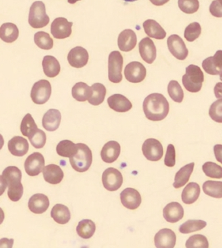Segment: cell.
Listing matches in <instances>:
<instances>
[{"label":"cell","mask_w":222,"mask_h":248,"mask_svg":"<svg viewBox=\"0 0 222 248\" xmlns=\"http://www.w3.org/2000/svg\"><path fill=\"white\" fill-rule=\"evenodd\" d=\"M51 217L59 224H66L70 220V212L67 206L56 204L51 211Z\"/></svg>","instance_id":"28"},{"label":"cell","mask_w":222,"mask_h":248,"mask_svg":"<svg viewBox=\"0 0 222 248\" xmlns=\"http://www.w3.org/2000/svg\"><path fill=\"white\" fill-rule=\"evenodd\" d=\"M139 51L141 58L148 64H152L156 57V48L149 37L144 38L139 43Z\"/></svg>","instance_id":"17"},{"label":"cell","mask_w":222,"mask_h":248,"mask_svg":"<svg viewBox=\"0 0 222 248\" xmlns=\"http://www.w3.org/2000/svg\"><path fill=\"white\" fill-rule=\"evenodd\" d=\"M34 41L39 48L49 50L53 46V41L49 33L44 31L37 32L34 36Z\"/></svg>","instance_id":"41"},{"label":"cell","mask_w":222,"mask_h":248,"mask_svg":"<svg viewBox=\"0 0 222 248\" xmlns=\"http://www.w3.org/2000/svg\"><path fill=\"white\" fill-rule=\"evenodd\" d=\"M73 23L69 22L66 18H55L51 24V33L55 39H64L69 37L72 33Z\"/></svg>","instance_id":"11"},{"label":"cell","mask_w":222,"mask_h":248,"mask_svg":"<svg viewBox=\"0 0 222 248\" xmlns=\"http://www.w3.org/2000/svg\"><path fill=\"white\" fill-rule=\"evenodd\" d=\"M214 152L216 160L222 165V145H215L214 147Z\"/></svg>","instance_id":"51"},{"label":"cell","mask_w":222,"mask_h":248,"mask_svg":"<svg viewBox=\"0 0 222 248\" xmlns=\"http://www.w3.org/2000/svg\"><path fill=\"white\" fill-rule=\"evenodd\" d=\"M7 187H8L7 195L11 201L18 202L22 197L24 187L21 183V180L18 179V180L11 181L7 185Z\"/></svg>","instance_id":"39"},{"label":"cell","mask_w":222,"mask_h":248,"mask_svg":"<svg viewBox=\"0 0 222 248\" xmlns=\"http://www.w3.org/2000/svg\"><path fill=\"white\" fill-rule=\"evenodd\" d=\"M51 87L49 81L45 79L36 82L31 91V98L35 104H45L51 98Z\"/></svg>","instance_id":"6"},{"label":"cell","mask_w":222,"mask_h":248,"mask_svg":"<svg viewBox=\"0 0 222 248\" xmlns=\"http://www.w3.org/2000/svg\"><path fill=\"white\" fill-rule=\"evenodd\" d=\"M143 155L150 161H158L164 155L163 146L159 140L155 139H148L142 146Z\"/></svg>","instance_id":"7"},{"label":"cell","mask_w":222,"mask_h":248,"mask_svg":"<svg viewBox=\"0 0 222 248\" xmlns=\"http://www.w3.org/2000/svg\"><path fill=\"white\" fill-rule=\"evenodd\" d=\"M108 104L112 110L118 112H126L133 108V104L129 99L120 94L112 95L109 97Z\"/></svg>","instance_id":"22"},{"label":"cell","mask_w":222,"mask_h":248,"mask_svg":"<svg viewBox=\"0 0 222 248\" xmlns=\"http://www.w3.org/2000/svg\"><path fill=\"white\" fill-rule=\"evenodd\" d=\"M118 46L120 51L129 52L133 50L137 44V37L133 30L122 31L118 37Z\"/></svg>","instance_id":"18"},{"label":"cell","mask_w":222,"mask_h":248,"mask_svg":"<svg viewBox=\"0 0 222 248\" xmlns=\"http://www.w3.org/2000/svg\"><path fill=\"white\" fill-rule=\"evenodd\" d=\"M61 121V114L59 110L50 109L43 118V126L48 131H54L59 128Z\"/></svg>","instance_id":"24"},{"label":"cell","mask_w":222,"mask_h":248,"mask_svg":"<svg viewBox=\"0 0 222 248\" xmlns=\"http://www.w3.org/2000/svg\"><path fill=\"white\" fill-rule=\"evenodd\" d=\"M164 218L168 222H178L184 217V209L183 206L177 202H171L168 204L163 210Z\"/></svg>","instance_id":"19"},{"label":"cell","mask_w":222,"mask_h":248,"mask_svg":"<svg viewBox=\"0 0 222 248\" xmlns=\"http://www.w3.org/2000/svg\"><path fill=\"white\" fill-rule=\"evenodd\" d=\"M200 186L198 183H189L182 192V201L187 205L194 203L200 197Z\"/></svg>","instance_id":"27"},{"label":"cell","mask_w":222,"mask_h":248,"mask_svg":"<svg viewBox=\"0 0 222 248\" xmlns=\"http://www.w3.org/2000/svg\"><path fill=\"white\" fill-rule=\"evenodd\" d=\"M203 68L210 75H219L222 72V50L216 51L214 56L203 61Z\"/></svg>","instance_id":"16"},{"label":"cell","mask_w":222,"mask_h":248,"mask_svg":"<svg viewBox=\"0 0 222 248\" xmlns=\"http://www.w3.org/2000/svg\"><path fill=\"white\" fill-rule=\"evenodd\" d=\"M29 24L33 28L39 29L47 26L50 22V18L46 13V7L43 1H35L30 9Z\"/></svg>","instance_id":"4"},{"label":"cell","mask_w":222,"mask_h":248,"mask_svg":"<svg viewBox=\"0 0 222 248\" xmlns=\"http://www.w3.org/2000/svg\"><path fill=\"white\" fill-rule=\"evenodd\" d=\"M19 30L13 23H5L0 28V38L7 43H12L18 39Z\"/></svg>","instance_id":"31"},{"label":"cell","mask_w":222,"mask_h":248,"mask_svg":"<svg viewBox=\"0 0 222 248\" xmlns=\"http://www.w3.org/2000/svg\"><path fill=\"white\" fill-rule=\"evenodd\" d=\"M209 116L214 122L222 123V99H219L211 105Z\"/></svg>","instance_id":"47"},{"label":"cell","mask_w":222,"mask_h":248,"mask_svg":"<svg viewBox=\"0 0 222 248\" xmlns=\"http://www.w3.org/2000/svg\"><path fill=\"white\" fill-rule=\"evenodd\" d=\"M43 67L44 73L47 77H56L61 70L60 64L54 57L47 55L43 58Z\"/></svg>","instance_id":"30"},{"label":"cell","mask_w":222,"mask_h":248,"mask_svg":"<svg viewBox=\"0 0 222 248\" xmlns=\"http://www.w3.org/2000/svg\"><path fill=\"white\" fill-rule=\"evenodd\" d=\"M91 87L83 82H79L72 87V97L78 102H84L91 97Z\"/></svg>","instance_id":"33"},{"label":"cell","mask_w":222,"mask_h":248,"mask_svg":"<svg viewBox=\"0 0 222 248\" xmlns=\"http://www.w3.org/2000/svg\"><path fill=\"white\" fill-rule=\"evenodd\" d=\"M29 140L34 148L41 149L45 146L46 142H47V136L43 131L38 129L35 134L31 137Z\"/></svg>","instance_id":"48"},{"label":"cell","mask_w":222,"mask_h":248,"mask_svg":"<svg viewBox=\"0 0 222 248\" xmlns=\"http://www.w3.org/2000/svg\"><path fill=\"white\" fill-rule=\"evenodd\" d=\"M143 109L147 119L151 121H161L169 113L170 104L163 95L154 93L145 98Z\"/></svg>","instance_id":"1"},{"label":"cell","mask_w":222,"mask_h":248,"mask_svg":"<svg viewBox=\"0 0 222 248\" xmlns=\"http://www.w3.org/2000/svg\"><path fill=\"white\" fill-rule=\"evenodd\" d=\"M78 1H80V0H68V3H70V4H74Z\"/></svg>","instance_id":"54"},{"label":"cell","mask_w":222,"mask_h":248,"mask_svg":"<svg viewBox=\"0 0 222 248\" xmlns=\"http://www.w3.org/2000/svg\"><path fill=\"white\" fill-rule=\"evenodd\" d=\"M91 97L88 99V102L93 106H97L102 104L106 94V89L101 83H94L91 86Z\"/></svg>","instance_id":"32"},{"label":"cell","mask_w":222,"mask_h":248,"mask_svg":"<svg viewBox=\"0 0 222 248\" xmlns=\"http://www.w3.org/2000/svg\"><path fill=\"white\" fill-rule=\"evenodd\" d=\"M143 26L145 33L149 37L154 38V39L157 40L165 39L166 32L156 21L149 19V20H147L143 22Z\"/></svg>","instance_id":"26"},{"label":"cell","mask_w":222,"mask_h":248,"mask_svg":"<svg viewBox=\"0 0 222 248\" xmlns=\"http://www.w3.org/2000/svg\"><path fill=\"white\" fill-rule=\"evenodd\" d=\"M220 79L221 80V81H222V72H221V74H220Z\"/></svg>","instance_id":"56"},{"label":"cell","mask_w":222,"mask_h":248,"mask_svg":"<svg viewBox=\"0 0 222 248\" xmlns=\"http://www.w3.org/2000/svg\"><path fill=\"white\" fill-rule=\"evenodd\" d=\"M120 198L122 205L126 209L135 210L141 205L140 194L135 188H125L120 193Z\"/></svg>","instance_id":"13"},{"label":"cell","mask_w":222,"mask_h":248,"mask_svg":"<svg viewBox=\"0 0 222 248\" xmlns=\"http://www.w3.org/2000/svg\"><path fill=\"white\" fill-rule=\"evenodd\" d=\"M168 49L171 54L179 60L183 61L188 55V49L183 40L177 35L170 36L168 39Z\"/></svg>","instance_id":"12"},{"label":"cell","mask_w":222,"mask_h":248,"mask_svg":"<svg viewBox=\"0 0 222 248\" xmlns=\"http://www.w3.org/2000/svg\"><path fill=\"white\" fill-rule=\"evenodd\" d=\"M123 57L120 51H114L108 57V79L114 83L122 81V69Z\"/></svg>","instance_id":"5"},{"label":"cell","mask_w":222,"mask_h":248,"mask_svg":"<svg viewBox=\"0 0 222 248\" xmlns=\"http://www.w3.org/2000/svg\"><path fill=\"white\" fill-rule=\"evenodd\" d=\"M170 0H150L151 3L156 6H162L167 3Z\"/></svg>","instance_id":"53"},{"label":"cell","mask_w":222,"mask_h":248,"mask_svg":"<svg viewBox=\"0 0 222 248\" xmlns=\"http://www.w3.org/2000/svg\"><path fill=\"white\" fill-rule=\"evenodd\" d=\"M168 94L175 102L181 103L184 99V92L180 84L175 80L170 82L168 86Z\"/></svg>","instance_id":"42"},{"label":"cell","mask_w":222,"mask_h":248,"mask_svg":"<svg viewBox=\"0 0 222 248\" xmlns=\"http://www.w3.org/2000/svg\"><path fill=\"white\" fill-rule=\"evenodd\" d=\"M126 2H134V1H137V0H123Z\"/></svg>","instance_id":"55"},{"label":"cell","mask_w":222,"mask_h":248,"mask_svg":"<svg viewBox=\"0 0 222 248\" xmlns=\"http://www.w3.org/2000/svg\"><path fill=\"white\" fill-rule=\"evenodd\" d=\"M77 144L68 140H61L56 147L57 154L61 157L70 158L77 152Z\"/></svg>","instance_id":"35"},{"label":"cell","mask_w":222,"mask_h":248,"mask_svg":"<svg viewBox=\"0 0 222 248\" xmlns=\"http://www.w3.org/2000/svg\"><path fill=\"white\" fill-rule=\"evenodd\" d=\"M194 163L188 164L177 171L175 176V182L173 185L175 188L177 189L183 187L188 182L189 177L194 170Z\"/></svg>","instance_id":"29"},{"label":"cell","mask_w":222,"mask_h":248,"mask_svg":"<svg viewBox=\"0 0 222 248\" xmlns=\"http://www.w3.org/2000/svg\"><path fill=\"white\" fill-rule=\"evenodd\" d=\"M178 5L181 11L186 14H194L200 7L198 0H179Z\"/></svg>","instance_id":"46"},{"label":"cell","mask_w":222,"mask_h":248,"mask_svg":"<svg viewBox=\"0 0 222 248\" xmlns=\"http://www.w3.org/2000/svg\"><path fill=\"white\" fill-rule=\"evenodd\" d=\"M120 146L116 141H109L103 146L101 156L102 161L106 163H112L120 155Z\"/></svg>","instance_id":"20"},{"label":"cell","mask_w":222,"mask_h":248,"mask_svg":"<svg viewBox=\"0 0 222 248\" xmlns=\"http://www.w3.org/2000/svg\"><path fill=\"white\" fill-rule=\"evenodd\" d=\"M214 91L216 98L222 99V83H216Z\"/></svg>","instance_id":"52"},{"label":"cell","mask_w":222,"mask_h":248,"mask_svg":"<svg viewBox=\"0 0 222 248\" xmlns=\"http://www.w3.org/2000/svg\"><path fill=\"white\" fill-rule=\"evenodd\" d=\"M204 81V74L198 66L190 64L186 68L183 77V84L187 91L190 93H198L202 89Z\"/></svg>","instance_id":"3"},{"label":"cell","mask_w":222,"mask_h":248,"mask_svg":"<svg viewBox=\"0 0 222 248\" xmlns=\"http://www.w3.org/2000/svg\"><path fill=\"white\" fill-rule=\"evenodd\" d=\"M210 14L217 18H222V0H214L210 5Z\"/></svg>","instance_id":"50"},{"label":"cell","mask_w":222,"mask_h":248,"mask_svg":"<svg viewBox=\"0 0 222 248\" xmlns=\"http://www.w3.org/2000/svg\"><path fill=\"white\" fill-rule=\"evenodd\" d=\"M22 179V171L16 167H8L3 170L1 175V187L6 188L11 181Z\"/></svg>","instance_id":"37"},{"label":"cell","mask_w":222,"mask_h":248,"mask_svg":"<svg viewBox=\"0 0 222 248\" xmlns=\"http://www.w3.org/2000/svg\"><path fill=\"white\" fill-rule=\"evenodd\" d=\"M96 226L91 220H83L78 223L76 232L78 235L84 239H89L95 234Z\"/></svg>","instance_id":"34"},{"label":"cell","mask_w":222,"mask_h":248,"mask_svg":"<svg viewBox=\"0 0 222 248\" xmlns=\"http://www.w3.org/2000/svg\"><path fill=\"white\" fill-rule=\"evenodd\" d=\"M205 194L214 198H222V181H206L203 185Z\"/></svg>","instance_id":"38"},{"label":"cell","mask_w":222,"mask_h":248,"mask_svg":"<svg viewBox=\"0 0 222 248\" xmlns=\"http://www.w3.org/2000/svg\"><path fill=\"white\" fill-rule=\"evenodd\" d=\"M45 161L41 153L35 152L27 158L24 163L26 172L30 176H37L43 171Z\"/></svg>","instance_id":"9"},{"label":"cell","mask_w":222,"mask_h":248,"mask_svg":"<svg viewBox=\"0 0 222 248\" xmlns=\"http://www.w3.org/2000/svg\"><path fill=\"white\" fill-rule=\"evenodd\" d=\"M202 33V28L198 22H193L187 27L185 31V38L188 42H194Z\"/></svg>","instance_id":"45"},{"label":"cell","mask_w":222,"mask_h":248,"mask_svg":"<svg viewBox=\"0 0 222 248\" xmlns=\"http://www.w3.org/2000/svg\"><path fill=\"white\" fill-rule=\"evenodd\" d=\"M186 247L188 248H208V241L206 236L202 234H195L190 236L186 242Z\"/></svg>","instance_id":"44"},{"label":"cell","mask_w":222,"mask_h":248,"mask_svg":"<svg viewBox=\"0 0 222 248\" xmlns=\"http://www.w3.org/2000/svg\"><path fill=\"white\" fill-rule=\"evenodd\" d=\"M50 206L49 198L45 194H36L30 198L28 208L32 213L43 214L47 211Z\"/></svg>","instance_id":"21"},{"label":"cell","mask_w":222,"mask_h":248,"mask_svg":"<svg viewBox=\"0 0 222 248\" xmlns=\"http://www.w3.org/2000/svg\"><path fill=\"white\" fill-rule=\"evenodd\" d=\"M68 62L72 67L80 68L85 66L89 61V53L84 47H74L68 53Z\"/></svg>","instance_id":"14"},{"label":"cell","mask_w":222,"mask_h":248,"mask_svg":"<svg viewBox=\"0 0 222 248\" xmlns=\"http://www.w3.org/2000/svg\"><path fill=\"white\" fill-rule=\"evenodd\" d=\"M77 146V152L70 158V163L74 170L78 172H85L91 167L93 155L87 145L78 143Z\"/></svg>","instance_id":"2"},{"label":"cell","mask_w":222,"mask_h":248,"mask_svg":"<svg viewBox=\"0 0 222 248\" xmlns=\"http://www.w3.org/2000/svg\"><path fill=\"white\" fill-rule=\"evenodd\" d=\"M206 226V222L200 220H189L182 224L179 228V232L183 234H189L198 232Z\"/></svg>","instance_id":"40"},{"label":"cell","mask_w":222,"mask_h":248,"mask_svg":"<svg viewBox=\"0 0 222 248\" xmlns=\"http://www.w3.org/2000/svg\"><path fill=\"white\" fill-rule=\"evenodd\" d=\"M8 149L13 155L23 157L29 150L28 140L22 137H14L9 141Z\"/></svg>","instance_id":"23"},{"label":"cell","mask_w":222,"mask_h":248,"mask_svg":"<svg viewBox=\"0 0 222 248\" xmlns=\"http://www.w3.org/2000/svg\"><path fill=\"white\" fill-rule=\"evenodd\" d=\"M175 147L173 144H170L168 146L165 159H164V164H165L166 167H173L175 165Z\"/></svg>","instance_id":"49"},{"label":"cell","mask_w":222,"mask_h":248,"mask_svg":"<svg viewBox=\"0 0 222 248\" xmlns=\"http://www.w3.org/2000/svg\"><path fill=\"white\" fill-rule=\"evenodd\" d=\"M104 187L109 191L114 192L120 189L123 183L122 173L114 168H108L102 173Z\"/></svg>","instance_id":"8"},{"label":"cell","mask_w":222,"mask_h":248,"mask_svg":"<svg viewBox=\"0 0 222 248\" xmlns=\"http://www.w3.org/2000/svg\"><path fill=\"white\" fill-rule=\"evenodd\" d=\"M38 130L35 120L30 113L27 114L22 119L20 125V131L25 137L30 139Z\"/></svg>","instance_id":"36"},{"label":"cell","mask_w":222,"mask_h":248,"mask_svg":"<svg viewBox=\"0 0 222 248\" xmlns=\"http://www.w3.org/2000/svg\"><path fill=\"white\" fill-rule=\"evenodd\" d=\"M124 74L128 81L133 83H138L145 79L147 70L141 62L134 61L126 66Z\"/></svg>","instance_id":"10"},{"label":"cell","mask_w":222,"mask_h":248,"mask_svg":"<svg viewBox=\"0 0 222 248\" xmlns=\"http://www.w3.org/2000/svg\"><path fill=\"white\" fill-rule=\"evenodd\" d=\"M176 234L170 229H162L154 236L155 246L158 248H173L176 244Z\"/></svg>","instance_id":"15"},{"label":"cell","mask_w":222,"mask_h":248,"mask_svg":"<svg viewBox=\"0 0 222 248\" xmlns=\"http://www.w3.org/2000/svg\"><path fill=\"white\" fill-rule=\"evenodd\" d=\"M205 174L214 179L222 178V167L213 162H206L202 167Z\"/></svg>","instance_id":"43"},{"label":"cell","mask_w":222,"mask_h":248,"mask_svg":"<svg viewBox=\"0 0 222 248\" xmlns=\"http://www.w3.org/2000/svg\"><path fill=\"white\" fill-rule=\"evenodd\" d=\"M43 177L45 180L50 184H59L63 180L64 173L58 165L51 164L44 168Z\"/></svg>","instance_id":"25"}]
</instances>
